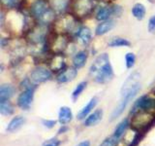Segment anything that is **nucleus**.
<instances>
[{
    "mask_svg": "<svg viewBox=\"0 0 155 146\" xmlns=\"http://www.w3.org/2000/svg\"><path fill=\"white\" fill-rule=\"evenodd\" d=\"M42 123H43L44 126L46 127V128H48V129H51V128H53V127L55 126L56 121H55V120H48V119H47V120H43V121H42Z\"/></svg>",
    "mask_w": 155,
    "mask_h": 146,
    "instance_id": "c85d7f7f",
    "label": "nucleus"
},
{
    "mask_svg": "<svg viewBox=\"0 0 155 146\" xmlns=\"http://www.w3.org/2000/svg\"><path fill=\"white\" fill-rule=\"evenodd\" d=\"M68 130V127L66 126V125H62V127L59 129V130H58V134H64L65 131H67Z\"/></svg>",
    "mask_w": 155,
    "mask_h": 146,
    "instance_id": "7c9ffc66",
    "label": "nucleus"
},
{
    "mask_svg": "<svg viewBox=\"0 0 155 146\" xmlns=\"http://www.w3.org/2000/svg\"><path fill=\"white\" fill-rule=\"evenodd\" d=\"M77 146H90V142L88 140H84V141H81V142H80Z\"/></svg>",
    "mask_w": 155,
    "mask_h": 146,
    "instance_id": "2f4dec72",
    "label": "nucleus"
},
{
    "mask_svg": "<svg viewBox=\"0 0 155 146\" xmlns=\"http://www.w3.org/2000/svg\"><path fill=\"white\" fill-rule=\"evenodd\" d=\"M145 13H147V10H145V7L142 3H137L134 5V7L132 8V14L133 16L139 19V21H142V19H144Z\"/></svg>",
    "mask_w": 155,
    "mask_h": 146,
    "instance_id": "412c9836",
    "label": "nucleus"
},
{
    "mask_svg": "<svg viewBox=\"0 0 155 146\" xmlns=\"http://www.w3.org/2000/svg\"><path fill=\"white\" fill-rule=\"evenodd\" d=\"M131 45V43L127 40V39L124 38H114L109 43V46L111 48H115V47H129Z\"/></svg>",
    "mask_w": 155,
    "mask_h": 146,
    "instance_id": "5701e85b",
    "label": "nucleus"
},
{
    "mask_svg": "<svg viewBox=\"0 0 155 146\" xmlns=\"http://www.w3.org/2000/svg\"><path fill=\"white\" fill-rule=\"evenodd\" d=\"M103 118V110L102 109H96L93 113L89 114L84 121L85 127H93L96 126Z\"/></svg>",
    "mask_w": 155,
    "mask_h": 146,
    "instance_id": "f8f14e48",
    "label": "nucleus"
},
{
    "mask_svg": "<svg viewBox=\"0 0 155 146\" xmlns=\"http://www.w3.org/2000/svg\"><path fill=\"white\" fill-rule=\"evenodd\" d=\"M140 90V85H139L138 87H136L135 89H133L131 92H129L127 95L125 96H121V100L118 103V105L115 107L114 110L113 111V113H111V116H110V121H114V119L118 118V117L123 113V111L126 109V107L127 105L131 102L134 97L137 96V94L139 92V91Z\"/></svg>",
    "mask_w": 155,
    "mask_h": 146,
    "instance_id": "f03ea898",
    "label": "nucleus"
},
{
    "mask_svg": "<svg viewBox=\"0 0 155 146\" xmlns=\"http://www.w3.org/2000/svg\"><path fill=\"white\" fill-rule=\"evenodd\" d=\"M113 15V7L103 6L101 7L96 13V19L99 22L108 21L109 18Z\"/></svg>",
    "mask_w": 155,
    "mask_h": 146,
    "instance_id": "f3484780",
    "label": "nucleus"
},
{
    "mask_svg": "<svg viewBox=\"0 0 155 146\" xmlns=\"http://www.w3.org/2000/svg\"><path fill=\"white\" fill-rule=\"evenodd\" d=\"M1 1H2V3L4 5H6L7 7L14 8V7H16L18 5V0H1Z\"/></svg>",
    "mask_w": 155,
    "mask_h": 146,
    "instance_id": "cd10ccee",
    "label": "nucleus"
},
{
    "mask_svg": "<svg viewBox=\"0 0 155 146\" xmlns=\"http://www.w3.org/2000/svg\"><path fill=\"white\" fill-rule=\"evenodd\" d=\"M48 10L50 9H48V3L45 0H36L31 7V13L34 17L37 18L39 21H40V19L47 14Z\"/></svg>",
    "mask_w": 155,
    "mask_h": 146,
    "instance_id": "0eeeda50",
    "label": "nucleus"
},
{
    "mask_svg": "<svg viewBox=\"0 0 155 146\" xmlns=\"http://www.w3.org/2000/svg\"><path fill=\"white\" fill-rule=\"evenodd\" d=\"M86 85H87V82H85V81L81 82L80 84H78V86L75 88V90L72 92L73 100H77L78 99H79V96L82 94V92H84V89L86 88Z\"/></svg>",
    "mask_w": 155,
    "mask_h": 146,
    "instance_id": "b1692460",
    "label": "nucleus"
},
{
    "mask_svg": "<svg viewBox=\"0 0 155 146\" xmlns=\"http://www.w3.org/2000/svg\"><path fill=\"white\" fill-rule=\"evenodd\" d=\"M86 61H87V53L84 51L78 52L74 56V57H73V65L77 69H80V68L84 66Z\"/></svg>",
    "mask_w": 155,
    "mask_h": 146,
    "instance_id": "2eb2a0df",
    "label": "nucleus"
},
{
    "mask_svg": "<svg viewBox=\"0 0 155 146\" xmlns=\"http://www.w3.org/2000/svg\"><path fill=\"white\" fill-rule=\"evenodd\" d=\"M148 31L154 33L155 32V15L153 17H151L149 19L148 22Z\"/></svg>",
    "mask_w": 155,
    "mask_h": 146,
    "instance_id": "c756f323",
    "label": "nucleus"
},
{
    "mask_svg": "<svg viewBox=\"0 0 155 146\" xmlns=\"http://www.w3.org/2000/svg\"><path fill=\"white\" fill-rule=\"evenodd\" d=\"M97 103H98V99H97L96 96L92 97V99L88 101V103H87L85 106L82 107V109L79 112V113H78L77 118L79 120L85 119V117L88 116L90 114V112L95 108V106L97 105Z\"/></svg>",
    "mask_w": 155,
    "mask_h": 146,
    "instance_id": "1a4fd4ad",
    "label": "nucleus"
},
{
    "mask_svg": "<svg viewBox=\"0 0 155 146\" xmlns=\"http://www.w3.org/2000/svg\"><path fill=\"white\" fill-rule=\"evenodd\" d=\"M51 78V72L47 67L38 66L34 69L30 74V80L34 84H40L48 81Z\"/></svg>",
    "mask_w": 155,
    "mask_h": 146,
    "instance_id": "20e7f679",
    "label": "nucleus"
},
{
    "mask_svg": "<svg viewBox=\"0 0 155 146\" xmlns=\"http://www.w3.org/2000/svg\"><path fill=\"white\" fill-rule=\"evenodd\" d=\"M25 118L22 116H17L13 118L11 121H10V123L8 124L7 126V131L9 133H14V131H17L18 130H19L21 128V127L25 124Z\"/></svg>",
    "mask_w": 155,
    "mask_h": 146,
    "instance_id": "4468645a",
    "label": "nucleus"
},
{
    "mask_svg": "<svg viewBox=\"0 0 155 146\" xmlns=\"http://www.w3.org/2000/svg\"><path fill=\"white\" fill-rule=\"evenodd\" d=\"M34 91L35 88L31 87L24 90L18 97V105L21 107L22 110H28L31 107L32 101L34 99Z\"/></svg>",
    "mask_w": 155,
    "mask_h": 146,
    "instance_id": "39448f33",
    "label": "nucleus"
},
{
    "mask_svg": "<svg viewBox=\"0 0 155 146\" xmlns=\"http://www.w3.org/2000/svg\"><path fill=\"white\" fill-rule=\"evenodd\" d=\"M140 75L139 72H133L132 74H130L128 76L126 81L123 83L122 87H121L120 90L121 96L127 95L129 92H131L136 87H138L140 85Z\"/></svg>",
    "mask_w": 155,
    "mask_h": 146,
    "instance_id": "423d86ee",
    "label": "nucleus"
},
{
    "mask_svg": "<svg viewBox=\"0 0 155 146\" xmlns=\"http://www.w3.org/2000/svg\"><path fill=\"white\" fill-rule=\"evenodd\" d=\"M75 9L77 14H79L80 16H84L88 14L92 9L91 0H77Z\"/></svg>",
    "mask_w": 155,
    "mask_h": 146,
    "instance_id": "9d476101",
    "label": "nucleus"
},
{
    "mask_svg": "<svg viewBox=\"0 0 155 146\" xmlns=\"http://www.w3.org/2000/svg\"><path fill=\"white\" fill-rule=\"evenodd\" d=\"M129 120L128 119H124L120 122V123L116 126V128L114 129V135L116 136L117 138H121V136H122L125 131L127 130V129L129 128Z\"/></svg>",
    "mask_w": 155,
    "mask_h": 146,
    "instance_id": "aec40b11",
    "label": "nucleus"
},
{
    "mask_svg": "<svg viewBox=\"0 0 155 146\" xmlns=\"http://www.w3.org/2000/svg\"><path fill=\"white\" fill-rule=\"evenodd\" d=\"M0 112L2 115L9 116L13 114L14 106L9 100H0Z\"/></svg>",
    "mask_w": 155,
    "mask_h": 146,
    "instance_id": "4be33fe9",
    "label": "nucleus"
},
{
    "mask_svg": "<svg viewBox=\"0 0 155 146\" xmlns=\"http://www.w3.org/2000/svg\"><path fill=\"white\" fill-rule=\"evenodd\" d=\"M60 144H61V141L59 139L52 137L51 139L46 140L45 142L43 143V146H60Z\"/></svg>",
    "mask_w": 155,
    "mask_h": 146,
    "instance_id": "bb28decb",
    "label": "nucleus"
},
{
    "mask_svg": "<svg viewBox=\"0 0 155 146\" xmlns=\"http://www.w3.org/2000/svg\"><path fill=\"white\" fill-rule=\"evenodd\" d=\"M155 110V99L148 96H143L135 101L130 113L135 115L139 112H149Z\"/></svg>",
    "mask_w": 155,
    "mask_h": 146,
    "instance_id": "7ed1b4c3",
    "label": "nucleus"
},
{
    "mask_svg": "<svg viewBox=\"0 0 155 146\" xmlns=\"http://www.w3.org/2000/svg\"><path fill=\"white\" fill-rule=\"evenodd\" d=\"M73 119V113L71 108L68 106H62L60 107L59 112H58V122L61 125H67L69 124Z\"/></svg>",
    "mask_w": 155,
    "mask_h": 146,
    "instance_id": "9b49d317",
    "label": "nucleus"
},
{
    "mask_svg": "<svg viewBox=\"0 0 155 146\" xmlns=\"http://www.w3.org/2000/svg\"><path fill=\"white\" fill-rule=\"evenodd\" d=\"M90 75L99 84H105L114 78V69L107 54H102L96 57L90 67Z\"/></svg>",
    "mask_w": 155,
    "mask_h": 146,
    "instance_id": "f257e3e1",
    "label": "nucleus"
},
{
    "mask_svg": "<svg viewBox=\"0 0 155 146\" xmlns=\"http://www.w3.org/2000/svg\"><path fill=\"white\" fill-rule=\"evenodd\" d=\"M77 34H78V37H79L81 42L84 44V45H88V44L91 42L92 33L88 27L84 26V27L80 28L79 30H78Z\"/></svg>",
    "mask_w": 155,
    "mask_h": 146,
    "instance_id": "dca6fc26",
    "label": "nucleus"
},
{
    "mask_svg": "<svg viewBox=\"0 0 155 146\" xmlns=\"http://www.w3.org/2000/svg\"><path fill=\"white\" fill-rule=\"evenodd\" d=\"M119 139L120 138H117L116 136L113 134L111 136H110V137H107L103 142L100 144V146H117Z\"/></svg>",
    "mask_w": 155,
    "mask_h": 146,
    "instance_id": "393cba45",
    "label": "nucleus"
},
{
    "mask_svg": "<svg viewBox=\"0 0 155 146\" xmlns=\"http://www.w3.org/2000/svg\"><path fill=\"white\" fill-rule=\"evenodd\" d=\"M78 74V69L75 67H70L67 68V69L61 71L59 74L57 75L56 80L58 83L63 84V83H68L70 81H73L76 78Z\"/></svg>",
    "mask_w": 155,
    "mask_h": 146,
    "instance_id": "6e6552de",
    "label": "nucleus"
},
{
    "mask_svg": "<svg viewBox=\"0 0 155 146\" xmlns=\"http://www.w3.org/2000/svg\"><path fill=\"white\" fill-rule=\"evenodd\" d=\"M70 0H51V7L56 13H63L68 8Z\"/></svg>",
    "mask_w": 155,
    "mask_h": 146,
    "instance_id": "6ab92c4d",
    "label": "nucleus"
},
{
    "mask_svg": "<svg viewBox=\"0 0 155 146\" xmlns=\"http://www.w3.org/2000/svg\"><path fill=\"white\" fill-rule=\"evenodd\" d=\"M136 62V56L133 53H127L125 56V63L127 68H132Z\"/></svg>",
    "mask_w": 155,
    "mask_h": 146,
    "instance_id": "a878e982",
    "label": "nucleus"
},
{
    "mask_svg": "<svg viewBox=\"0 0 155 146\" xmlns=\"http://www.w3.org/2000/svg\"><path fill=\"white\" fill-rule=\"evenodd\" d=\"M114 27V22L111 21V19H108V21H105V22H101V23H99L95 29V34L98 36L104 35V34L110 31Z\"/></svg>",
    "mask_w": 155,
    "mask_h": 146,
    "instance_id": "ddd939ff",
    "label": "nucleus"
},
{
    "mask_svg": "<svg viewBox=\"0 0 155 146\" xmlns=\"http://www.w3.org/2000/svg\"><path fill=\"white\" fill-rule=\"evenodd\" d=\"M15 94V88L12 85L3 84L0 87V100H9Z\"/></svg>",
    "mask_w": 155,
    "mask_h": 146,
    "instance_id": "a211bd4d",
    "label": "nucleus"
}]
</instances>
